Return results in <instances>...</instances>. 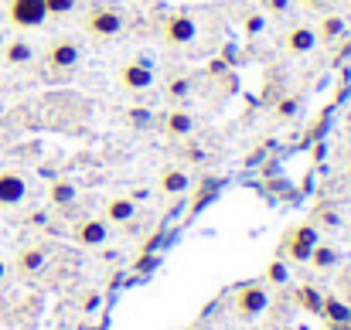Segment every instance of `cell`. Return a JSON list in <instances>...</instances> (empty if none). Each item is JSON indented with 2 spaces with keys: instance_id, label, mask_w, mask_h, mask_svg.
I'll return each instance as SVG.
<instances>
[{
  "instance_id": "obj_1",
  "label": "cell",
  "mask_w": 351,
  "mask_h": 330,
  "mask_svg": "<svg viewBox=\"0 0 351 330\" xmlns=\"http://www.w3.org/2000/svg\"><path fill=\"white\" fill-rule=\"evenodd\" d=\"M317 242H321L317 225H314V221H297V225H290V228L283 231L280 252H276V255L287 259V262H307Z\"/></svg>"
},
{
  "instance_id": "obj_2",
  "label": "cell",
  "mask_w": 351,
  "mask_h": 330,
  "mask_svg": "<svg viewBox=\"0 0 351 330\" xmlns=\"http://www.w3.org/2000/svg\"><path fill=\"white\" fill-rule=\"evenodd\" d=\"M82 27H86V34L96 38V41H113V38H119V34L126 31V17H123V10L110 7V3H96V7L86 10Z\"/></svg>"
},
{
  "instance_id": "obj_3",
  "label": "cell",
  "mask_w": 351,
  "mask_h": 330,
  "mask_svg": "<svg viewBox=\"0 0 351 330\" xmlns=\"http://www.w3.org/2000/svg\"><path fill=\"white\" fill-rule=\"evenodd\" d=\"M269 307V286L266 283H242L232 293V314L239 320H252L259 314H266Z\"/></svg>"
},
{
  "instance_id": "obj_4",
  "label": "cell",
  "mask_w": 351,
  "mask_h": 330,
  "mask_svg": "<svg viewBox=\"0 0 351 330\" xmlns=\"http://www.w3.org/2000/svg\"><path fill=\"white\" fill-rule=\"evenodd\" d=\"M3 17L10 27L17 31H34L48 21V10H45V0H3Z\"/></svg>"
},
{
  "instance_id": "obj_5",
  "label": "cell",
  "mask_w": 351,
  "mask_h": 330,
  "mask_svg": "<svg viewBox=\"0 0 351 330\" xmlns=\"http://www.w3.org/2000/svg\"><path fill=\"white\" fill-rule=\"evenodd\" d=\"M79 62H82L79 41H72V38H51V41H48V48H45V68H48V72L65 75V72H72Z\"/></svg>"
},
{
  "instance_id": "obj_6",
  "label": "cell",
  "mask_w": 351,
  "mask_h": 330,
  "mask_svg": "<svg viewBox=\"0 0 351 330\" xmlns=\"http://www.w3.org/2000/svg\"><path fill=\"white\" fill-rule=\"evenodd\" d=\"M160 38H164V45H171V48H188V45H195V38H198V24H195L191 14L174 10V14L164 17Z\"/></svg>"
},
{
  "instance_id": "obj_7",
  "label": "cell",
  "mask_w": 351,
  "mask_h": 330,
  "mask_svg": "<svg viewBox=\"0 0 351 330\" xmlns=\"http://www.w3.org/2000/svg\"><path fill=\"white\" fill-rule=\"evenodd\" d=\"M117 82L123 92H147V89H154L157 75L147 62H126V65H119Z\"/></svg>"
},
{
  "instance_id": "obj_8",
  "label": "cell",
  "mask_w": 351,
  "mask_h": 330,
  "mask_svg": "<svg viewBox=\"0 0 351 330\" xmlns=\"http://www.w3.org/2000/svg\"><path fill=\"white\" fill-rule=\"evenodd\" d=\"M72 238H75V245H82V249H99V245H106V238H110V221L99 218V215H86V218L75 221Z\"/></svg>"
},
{
  "instance_id": "obj_9",
  "label": "cell",
  "mask_w": 351,
  "mask_h": 330,
  "mask_svg": "<svg viewBox=\"0 0 351 330\" xmlns=\"http://www.w3.org/2000/svg\"><path fill=\"white\" fill-rule=\"evenodd\" d=\"M280 48L287 51V55H311L314 48H317V34H314V24H290L287 31H283V38H280Z\"/></svg>"
},
{
  "instance_id": "obj_10",
  "label": "cell",
  "mask_w": 351,
  "mask_h": 330,
  "mask_svg": "<svg viewBox=\"0 0 351 330\" xmlns=\"http://www.w3.org/2000/svg\"><path fill=\"white\" fill-rule=\"evenodd\" d=\"M27 198V177L21 170L3 167L0 170V208H17Z\"/></svg>"
},
{
  "instance_id": "obj_11",
  "label": "cell",
  "mask_w": 351,
  "mask_h": 330,
  "mask_svg": "<svg viewBox=\"0 0 351 330\" xmlns=\"http://www.w3.org/2000/svg\"><path fill=\"white\" fill-rule=\"evenodd\" d=\"M157 188H160L164 198H184L191 191V174L184 167H178V164H167L160 170V177H157Z\"/></svg>"
},
{
  "instance_id": "obj_12",
  "label": "cell",
  "mask_w": 351,
  "mask_h": 330,
  "mask_svg": "<svg viewBox=\"0 0 351 330\" xmlns=\"http://www.w3.org/2000/svg\"><path fill=\"white\" fill-rule=\"evenodd\" d=\"M0 58H3V65H10V68H27V65L34 62V45H31L27 38H7V41L0 45Z\"/></svg>"
},
{
  "instance_id": "obj_13",
  "label": "cell",
  "mask_w": 351,
  "mask_h": 330,
  "mask_svg": "<svg viewBox=\"0 0 351 330\" xmlns=\"http://www.w3.org/2000/svg\"><path fill=\"white\" fill-rule=\"evenodd\" d=\"M314 34H317V45H335L348 34V21L341 14H324L317 24H314Z\"/></svg>"
},
{
  "instance_id": "obj_14",
  "label": "cell",
  "mask_w": 351,
  "mask_h": 330,
  "mask_svg": "<svg viewBox=\"0 0 351 330\" xmlns=\"http://www.w3.org/2000/svg\"><path fill=\"white\" fill-rule=\"evenodd\" d=\"M103 218L110 221V225H126V221L136 218V201L130 198V194H113L110 201H106V208H103Z\"/></svg>"
},
{
  "instance_id": "obj_15",
  "label": "cell",
  "mask_w": 351,
  "mask_h": 330,
  "mask_svg": "<svg viewBox=\"0 0 351 330\" xmlns=\"http://www.w3.org/2000/svg\"><path fill=\"white\" fill-rule=\"evenodd\" d=\"M45 262H48V255H45L41 245H24V249L17 252V259H14V266H17L21 276H38V272L45 269Z\"/></svg>"
},
{
  "instance_id": "obj_16",
  "label": "cell",
  "mask_w": 351,
  "mask_h": 330,
  "mask_svg": "<svg viewBox=\"0 0 351 330\" xmlns=\"http://www.w3.org/2000/svg\"><path fill=\"white\" fill-rule=\"evenodd\" d=\"M191 129H195V116L188 110H167L164 112V133L167 136H191Z\"/></svg>"
},
{
  "instance_id": "obj_17",
  "label": "cell",
  "mask_w": 351,
  "mask_h": 330,
  "mask_svg": "<svg viewBox=\"0 0 351 330\" xmlns=\"http://www.w3.org/2000/svg\"><path fill=\"white\" fill-rule=\"evenodd\" d=\"M321 317H324L331 327H345V324H351V307L345 303V300H338V296H328V293H324Z\"/></svg>"
},
{
  "instance_id": "obj_18",
  "label": "cell",
  "mask_w": 351,
  "mask_h": 330,
  "mask_svg": "<svg viewBox=\"0 0 351 330\" xmlns=\"http://www.w3.org/2000/svg\"><path fill=\"white\" fill-rule=\"evenodd\" d=\"M287 279H290V262H287V259H280V255H276V259H269V262H266V269H263V283H266V286H283Z\"/></svg>"
},
{
  "instance_id": "obj_19",
  "label": "cell",
  "mask_w": 351,
  "mask_h": 330,
  "mask_svg": "<svg viewBox=\"0 0 351 330\" xmlns=\"http://www.w3.org/2000/svg\"><path fill=\"white\" fill-rule=\"evenodd\" d=\"M307 262H311L314 269H335V266H338V249L328 245V242H317Z\"/></svg>"
},
{
  "instance_id": "obj_20",
  "label": "cell",
  "mask_w": 351,
  "mask_h": 330,
  "mask_svg": "<svg viewBox=\"0 0 351 330\" xmlns=\"http://www.w3.org/2000/svg\"><path fill=\"white\" fill-rule=\"evenodd\" d=\"M48 198H51V205L69 208V205L75 201V184H72V181H55V184L48 188Z\"/></svg>"
},
{
  "instance_id": "obj_21",
  "label": "cell",
  "mask_w": 351,
  "mask_h": 330,
  "mask_svg": "<svg viewBox=\"0 0 351 330\" xmlns=\"http://www.w3.org/2000/svg\"><path fill=\"white\" fill-rule=\"evenodd\" d=\"M297 303H300L307 314H321V307H324V293L314 290V286H300V290H297Z\"/></svg>"
},
{
  "instance_id": "obj_22",
  "label": "cell",
  "mask_w": 351,
  "mask_h": 330,
  "mask_svg": "<svg viewBox=\"0 0 351 330\" xmlns=\"http://www.w3.org/2000/svg\"><path fill=\"white\" fill-rule=\"evenodd\" d=\"M75 7H79V0H45L48 17H69Z\"/></svg>"
},
{
  "instance_id": "obj_23",
  "label": "cell",
  "mask_w": 351,
  "mask_h": 330,
  "mask_svg": "<svg viewBox=\"0 0 351 330\" xmlns=\"http://www.w3.org/2000/svg\"><path fill=\"white\" fill-rule=\"evenodd\" d=\"M259 7H263V14H269V17H283V14L290 10V0H259Z\"/></svg>"
},
{
  "instance_id": "obj_24",
  "label": "cell",
  "mask_w": 351,
  "mask_h": 330,
  "mask_svg": "<svg viewBox=\"0 0 351 330\" xmlns=\"http://www.w3.org/2000/svg\"><path fill=\"white\" fill-rule=\"evenodd\" d=\"M188 92H191V82H188V79H174V82L167 86V96H171V99H184Z\"/></svg>"
},
{
  "instance_id": "obj_25",
  "label": "cell",
  "mask_w": 351,
  "mask_h": 330,
  "mask_svg": "<svg viewBox=\"0 0 351 330\" xmlns=\"http://www.w3.org/2000/svg\"><path fill=\"white\" fill-rule=\"evenodd\" d=\"M297 106H300L297 99H283V103H276V116H280V119H287V116H293V112H297Z\"/></svg>"
},
{
  "instance_id": "obj_26",
  "label": "cell",
  "mask_w": 351,
  "mask_h": 330,
  "mask_svg": "<svg viewBox=\"0 0 351 330\" xmlns=\"http://www.w3.org/2000/svg\"><path fill=\"white\" fill-rule=\"evenodd\" d=\"M297 3H304V7H324L328 0H297Z\"/></svg>"
},
{
  "instance_id": "obj_27",
  "label": "cell",
  "mask_w": 351,
  "mask_h": 330,
  "mask_svg": "<svg viewBox=\"0 0 351 330\" xmlns=\"http://www.w3.org/2000/svg\"><path fill=\"white\" fill-rule=\"evenodd\" d=\"M3 279H7V262L0 259V283H3Z\"/></svg>"
},
{
  "instance_id": "obj_28",
  "label": "cell",
  "mask_w": 351,
  "mask_h": 330,
  "mask_svg": "<svg viewBox=\"0 0 351 330\" xmlns=\"http://www.w3.org/2000/svg\"><path fill=\"white\" fill-rule=\"evenodd\" d=\"M3 41H7V31H3V24H0V45H3Z\"/></svg>"
},
{
  "instance_id": "obj_29",
  "label": "cell",
  "mask_w": 351,
  "mask_h": 330,
  "mask_svg": "<svg viewBox=\"0 0 351 330\" xmlns=\"http://www.w3.org/2000/svg\"><path fill=\"white\" fill-rule=\"evenodd\" d=\"M181 330H198V327H181Z\"/></svg>"
},
{
  "instance_id": "obj_30",
  "label": "cell",
  "mask_w": 351,
  "mask_h": 330,
  "mask_svg": "<svg viewBox=\"0 0 351 330\" xmlns=\"http://www.w3.org/2000/svg\"><path fill=\"white\" fill-rule=\"evenodd\" d=\"M0 3H3V0H0Z\"/></svg>"
}]
</instances>
